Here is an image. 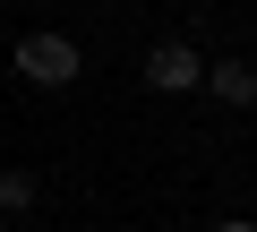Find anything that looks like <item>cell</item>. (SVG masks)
<instances>
[{"instance_id": "cell-3", "label": "cell", "mask_w": 257, "mask_h": 232, "mask_svg": "<svg viewBox=\"0 0 257 232\" xmlns=\"http://www.w3.org/2000/svg\"><path fill=\"white\" fill-rule=\"evenodd\" d=\"M223 112H257V69L248 60H206V78H197Z\"/></svg>"}, {"instance_id": "cell-1", "label": "cell", "mask_w": 257, "mask_h": 232, "mask_svg": "<svg viewBox=\"0 0 257 232\" xmlns=\"http://www.w3.org/2000/svg\"><path fill=\"white\" fill-rule=\"evenodd\" d=\"M9 69H18L26 86H43V95H69V86L86 78V52H77V35H60V26H35V35H18Z\"/></svg>"}, {"instance_id": "cell-5", "label": "cell", "mask_w": 257, "mask_h": 232, "mask_svg": "<svg viewBox=\"0 0 257 232\" xmlns=\"http://www.w3.org/2000/svg\"><path fill=\"white\" fill-rule=\"evenodd\" d=\"M214 232H257V215H223V223H214Z\"/></svg>"}, {"instance_id": "cell-4", "label": "cell", "mask_w": 257, "mask_h": 232, "mask_svg": "<svg viewBox=\"0 0 257 232\" xmlns=\"http://www.w3.org/2000/svg\"><path fill=\"white\" fill-rule=\"evenodd\" d=\"M35 206H43V172H26V164H9V172H0V215L18 223V215H35Z\"/></svg>"}, {"instance_id": "cell-2", "label": "cell", "mask_w": 257, "mask_h": 232, "mask_svg": "<svg viewBox=\"0 0 257 232\" xmlns=\"http://www.w3.org/2000/svg\"><path fill=\"white\" fill-rule=\"evenodd\" d=\"M138 78H146L155 95H197V78H206V52H197L189 35H163V43H146Z\"/></svg>"}, {"instance_id": "cell-6", "label": "cell", "mask_w": 257, "mask_h": 232, "mask_svg": "<svg viewBox=\"0 0 257 232\" xmlns=\"http://www.w3.org/2000/svg\"><path fill=\"white\" fill-rule=\"evenodd\" d=\"M189 9H197V0H189Z\"/></svg>"}]
</instances>
